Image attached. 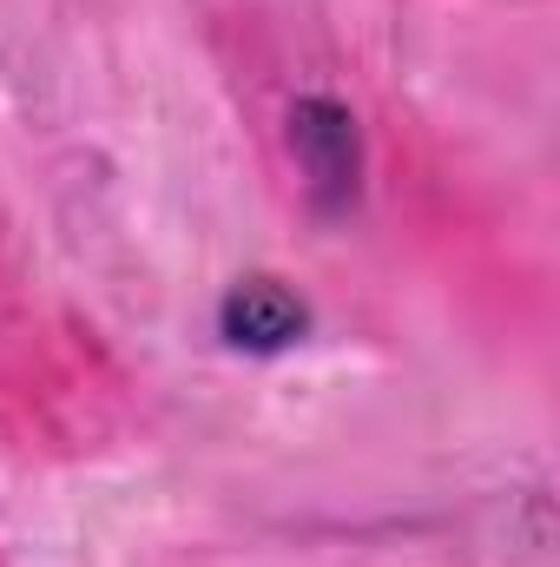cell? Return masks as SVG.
<instances>
[{
  "instance_id": "cell-1",
  "label": "cell",
  "mask_w": 560,
  "mask_h": 567,
  "mask_svg": "<svg viewBox=\"0 0 560 567\" xmlns=\"http://www.w3.org/2000/svg\"><path fill=\"white\" fill-rule=\"evenodd\" d=\"M283 140L297 158V178L310 192L317 212H350L356 192H363V126L356 113L336 100V93H303L290 100V120H283Z\"/></svg>"
},
{
  "instance_id": "cell-2",
  "label": "cell",
  "mask_w": 560,
  "mask_h": 567,
  "mask_svg": "<svg viewBox=\"0 0 560 567\" xmlns=\"http://www.w3.org/2000/svg\"><path fill=\"white\" fill-rule=\"evenodd\" d=\"M218 337L245 357H283L310 337V303L271 271H251L218 297Z\"/></svg>"
}]
</instances>
